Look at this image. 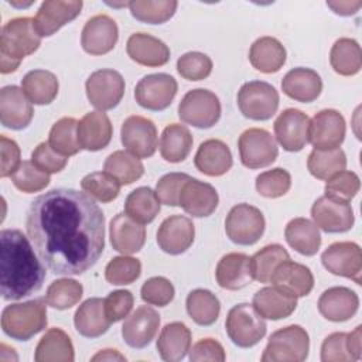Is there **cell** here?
<instances>
[{"instance_id":"obj_53","label":"cell","mask_w":362,"mask_h":362,"mask_svg":"<svg viewBox=\"0 0 362 362\" xmlns=\"http://www.w3.org/2000/svg\"><path fill=\"white\" fill-rule=\"evenodd\" d=\"M177 71L187 81H202L211 75L212 61L198 51L185 52L177 61Z\"/></svg>"},{"instance_id":"obj_58","label":"cell","mask_w":362,"mask_h":362,"mask_svg":"<svg viewBox=\"0 0 362 362\" xmlns=\"http://www.w3.org/2000/svg\"><path fill=\"white\" fill-rule=\"evenodd\" d=\"M134 297L129 290H116L105 298V311L110 322L124 320L133 308Z\"/></svg>"},{"instance_id":"obj_2","label":"cell","mask_w":362,"mask_h":362,"mask_svg":"<svg viewBox=\"0 0 362 362\" xmlns=\"http://www.w3.org/2000/svg\"><path fill=\"white\" fill-rule=\"evenodd\" d=\"M45 269L18 229L0 232V284L4 300H20L42 287Z\"/></svg>"},{"instance_id":"obj_22","label":"cell","mask_w":362,"mask_h":362,"mask_svg":"<svg viewBox=\"0 0 362 362\" xmlns=\"http://www.w3.org/2000/svg\"><path fill=\"white\" fill-rule=\"evenodd\" d=\"M34 116V109L23 89L16 85H7L0 90V120L11 130L25 129Z\"/></svg>"},{"instance_id":"obj_19","label":"cell","mask_w":362,"mask_h":362,"mask_svg":"<svg viewBox=\"0 0 362 362\" xmlns=\"http://www.w3.org/2000/svg\"><path fill=\"white\" fill-rule=\"evenodd\" d=\"M310 117L294 107L283 110L274 122V134L279 144L290 153L300 151L308 143Z\"/></svg>"},{"instance_id":"obj_27","label":"cell","mask_w":362,"mask_h":362,"mask_svg":"<svg viewBox=\"0 0 362 362\" xmlns=\"http://www.w3.org/2000/svg\"><path fill=\"white\" fill-rule=\"evenodd\" d=\"M127 55L144 66H163L170 61V48L164 41L146 33H134L126 42Z\"/></svg>"},{"instance_id":"obj_21","label":"cell","mask_w":362,"mask_h":362,"mask_svg":"<svg viewBox=\"0 0 362 362\" xmlns=\"http://www.w3.org/2000/svg\"><path fill=\"white\" fill-rule=\"evenodd\" d=\"M194 223L184 215H171L165 218L157 230V245L163 252L173 256L187 252L194 243Z\"/></svg>"},{"instance_id":"obj_7","label":"cell","mask_w":362,"mask_h":362,"mask_svg":"<svg viewBox=\"0 0 362 362\" xmlns=\"http://www.w3.org/2000/svg\"><path fill=\"white\" fill-rule=\"evenodd\" d=\"M219 98L208 89H192L184 95L178 105V117L194 127L209 129L221 117Z\"/></svg>"},{"instance_id":"obj_63","label":"cell","mask_w":362,"mask_h":362,"mask_svg":"<svg viewBox=\"0 0 362 362\" xmlns=\"http://www.w3.org/2000/svg\"><path fill=\"white\" fill-rule=\"evenodd\" d=\"M327 6L329 8H332V11L335 14H339V16H352L355 14L361 6H362V1H349V0H345V1H327Z\"/></svg>"},{"instance_id":"obj_47","label":"cell","mask_w":362,"mask_h":362,"mask_svg":"<svg viewBox=\"0 0 362 362\" xmlns=\"http://www.w3.org/2000/svg\"><path fill=\"white\" fill-rule=\"evenodd\" d=\"M48 143L54 151L64 157L76 154L81 150L78 141V122L74 117H62L49 130Z\"/></svg>"},{"instance_id":"obj_13","label":"cell","mask_w":362,"mask_h":362,"mask_svg":"<svg viewBox=\"0 0 362 362\" xmlns=\"http://www.w3.org/2000/svg\"><path fill=\"white\" fill-rule=\"evenodd\" d=\"M120 139L126 150L139 158L151 157L157 150V127L144 116L133 115L124 119Z\"/></svg>"},{"instance_id":"obj_42","label":"cell","mask_w":362,"mask_h":362,"mask_svg":"<svg viewBox=\"0 0 362 362\" xmlns=\"http://www.w3.org/2000/svg\"><path fill=\"white\" fill-rule=\"evenodd\" d=\"M124 212L139 223H150L160 212V199L150 187L133 189L124 201Z\"/></svg>"},{"instance_id":"obj_39","label":"cell","mask_w":362,"mask_h":362,"mask_svg":"<svg viewBox=\"0 0 362 362\" xmlns=\"http://www.w3.org/2000/svg\"><path fill=\"white\" fill-rule=\"evenodd\" d=\"M191 132L178 123L168 124L160 137V154L168 163L184 161L192 148Z\"/></svg>"},{"instance_id":"obj_46","label":"cell","mask_w":362,"mask_h":362,"mask_svg":"<svg viewBox=\"0 0 362 362\" xmlns=\"http://www.w3.org/2000/svg\"><path fill=\"white\" fill-rule=\"evenodd\" d=\"M346 156L338 147L332 150H313L307 160L310 174L318 180H328L334 174L345 170Z\"/></svg>"},{"instance_id":"obj_16","label":"cell","mask_w":362,"mask_h":362,"mask_svg":"<svg viewBox=\"0 0 362 362\" xmlns=\"http://www.w3.org/2000/svg\"><path fill=\"white\" fill-rule=\"evenodd\" d=\"M314 223L327 233H342L352 229L355 216L349 202L322 195L311 206Z\"/></svg>"},{"instance_id":"obj_52","label":"cell","mask_w":362,"mask_h":362,"mask_svg":"<svg viewBox=\"0 0 362 362\" xmlns=\"http://www.w3.org/2000/svg\"><path fill=\"white\" fill-rule=\"evenodd\" d=\"M14 187L25 194H33L44 189L49 184V174L41 171L33 161L24 160L11 175Z\"/></svg>"},{"instance_id":"obj_17","label":"cell","mask_w":362,"mask_h":362,"mask_svg":"<svg viewBox=\"0 0 362 362\" xmlns=\"http://www.w3.org/2000/svg\"><path fill=\"white\" fill-rule=\"evenodd\" d=\"M83 3L81 0H47L42 1L35 17L34 27L40 37H49L61 27L75 20Z\"/></svg>"},{"instance_id":"obj_1","label":"cell","mask_w":362,"mask_h":362,"mask_svg":"<svg viewBox=\"0 0 362 362\" xmlns=\"http://www.w3.org/2000/svg\"><path fill=\"white\" fill-rule=\"evenodd\" d=\"M25 229L44 266L54 274H82L105 249V215L85 192L55 188L28 206Z\"/></svg>"},{"instance_id":"obj_4","label":"cell","mask_w":362,"mask_h":362,"mask_svg":"<svg viewBox=\"0 0 362 362\" xmlns=\"http://www.w3.org/2000/svg\"><path fill=\"white\" fill-rule=\"evenodd\" d=\"M45 300L35 298L10 304L1 313L3 332L17 341H28L47 327Z\"/></svg>"},{"instance_id":"obj_24","label":"cell","mask_w":362,"mask_h":362,"mask_svg":"<svg viewBox=\"0 0 362 362\" xmlns=\"http://www.w3.org/2000/svg\"><path fill=\"white\" fill-rule=\"evenodd\" d=\"M320 314L332 322H344L351 320L359 307L356 293L348 287L337 286L325 290L318 298Z\"/></svg>"},{"instance_id":"obj_9","label":"cell","mask_w":362,"mask_h":362,"mask_svg":"<svg viewBox=\"0 0 362 362\" xmlns=\"http://www.w3.org/2000/svg\"><path fill=\"white\" fill-rule=\"evenodd\" d=\"M240 113L252 120H269L279 109V92L264 81H249L238 92Z\"/></svg>"},{"instance_id":"obj_48","label":"cell","mask_w":362,"mask_h":362,"mask_svg":"<svg viewBox=\"0 0 362 362\" xmlns=\"http://www.w3.org/2000/svg\"><path fill=\"white\" fill-rule=\"evenodd\" d=\"M83 287L74 279L54 280L45 294V303L57 310H68L82 298Z\"/></svg>"},{"instance_id":"obj_34","label":"cell","mask_w":362,"mask_h":362,"mask_svg":"<svg viewBox=\"0 0 362 362\" xmlns=\"http://www.w3.org/2000/svg\"><path fill=\"white\" fill-rule=\"evenodd\" d=\"M156 346L163 361H181L189 352L191 331L184 322L180 321L165 324L158 335Z\"/></svg>"},{"instance_id":"obj_18","label":"cell","mask_w":362,"mask_h":362,"mask_svg":"<svg viewBox=\"0 0 362 362\" xmlns=\"http://www.w3.org/2000/svg\"><path fill=\"white\" fill-rule=\"evenodd\" d=\"M119 38L116 21L107 14H96L90 17L81 34V45L90 55H103L110 52Z\"/></svg>"},{"instance_id":"obj_43","label":"cell","mask_w":362,"mask_h":362,"mask_svg":"<svg viewBox=\"0 0 362 362\" xmlns=\"http://www.w3.org/2000/svg\"><path fill=\"white\" fill-rule=\"evenodd\" d=\"M103 170L113 175L120 185H130L144 174V165L139 157L123 150L109 154L105 160Z\"/></svg>"},{"instance_id":"obj_3","label":"cell","mask_w":362,"mask_h":362,"mask_svg":"<svg viewBox=\"0 0 362 362\" xmlns=\"http://www.w3.org/2000/svg\"><path fill=\"white\" fill-rule=\"evenodd\" d=\"M41 44V37L34 27V18L16 17L1 28L0 37V72L11 74L24 57L34 54Z\"/></svg>"},{"instance_id":"obj_10","label":"cell","mask_w":362,"mask_h":362,"mask_svg":"<svg viewBox=\"0 0 362 362\" xmlns=\"http://www.w3.org/2000/svg\"><path fill=\"white\" fill-rule=\"evenodd\" d=\"M240 161L250 170L264 168L274 163L279 148L274 137L264 129L250 127L245 130L238 140Z\"/></svg>"},{"instance_id":"obj_12","label":"cell","mask_w":362,"mask_h":362,"mask_svg":"<svg viewBox=\"0 0 362 362\" xmlns=\"http://www.w3.org/2000/svg\"><path fill=\"white\" fill-rule=\"evenodd\" d=\"M177 81L168 74H150L143 76L134 88L136 102L147 110L167 109L177 95Z\"/></svg>"},{"instance_id":"obj_28","label":"cell","mask_w":362,"mask_h":362,"mask_svg":"<svg viewBox=\"0 0 362 362\" xmlns=\"http://www.w3.org/2000/svg\"><path fill=\"white\" fill-rule=\"evenodd\" d=\"M216 283L225 290H240L246 287L252 280L250 257L245 253H226L221 257L215 270Z\"/></svg>"},{"instance_id":"obj_61","label":"cell","mask_w":362,"mask_h":362,"mask_svg":"<svg viewBox=\"0 0 362 362\" xmlns=\"http://www.w3.org/2000/svg\"><path fill=\"white\" fill-rule=\"evenodd\" d=\"M0 143H1V147H0V150H1L0 175H1V178H6V177H11L21 164V161H20V147L14 140H11L6 136L0 137Z\"/></svg>"},{"instance_id":"obj_25","label":"cell","mask_w":362,"mask_h":362,"mask_svg":"<svg viewBox=\"0 0 362 362\" xmlns=\"http://www.w3.org/2000/svg\"><path fill=\"white\" fill-rule=\"evenodd\" d=\"M109 238L115 250L122 255H133L144 246L146 229L127 214H117L110 221Z\"/></svg>"},{"instance_id":"obj_44","label":"cell","mask_w":362,"mask_h":362,"mask_svg":"<svg viewBox=\"0 0 362 362\" xmlns=\"http://www.w3.org/2000/svg\"><path fill=\"white\" fill-rule=\"evenodd\" d=\"M288 259V252L279 243H272L262 247L250 257L253 279L260 283H269L276 267Z\"/></svg>"},{"instance_id":"obj_49","label":"cell","mask_w":362,"mask_h":362,"mask_svg":"<svg viewBox=\"0 0 362 362\" xmlns=\"http://www.w3.org/2000/svg\"><path fill=\"white\" fill-rule=\"evenodd\" d=\"M82 189L100 202H112L120 192V182L106 171H96L85 175L81 181Z\"/></svg>"},{"instance_id":"obj_30","label":"cell","mask_w":362,"mask_h":362,"mask_svg":"<svg viewBox=\"0 0 362 362\" xmlns=\"http://www.w3.org/2000/svg\"><path fill=\"white\" fill-rule=\"evenodd\" d=\"M113 134L110 119L103 112H89L78 122V141L81 148L98 151L105 148Z\"/></svg>"},{"instance_id":"obj_36","label":"cell","mask_w":362,"mask_h":362,"mask_svg":"<svg viewBox=\"0 0 362 362\" xmlns=\"http://www.w3.org/2000/svg\"><path fill=\"white\" fill-rule=\"evenodd\" d=\"M286 48L274 37H260L249 49L250 64L263 74H274L280 71L286 62Z\"/></svg>"},{"instance_id":"obj_55","label":"cell","mask_w":362,"mask_h":362,"mask_svg":"<svg viewBox=\"0 0 362 362\" xmlns=\"http://www.w3.org/2000/svg\"><path fill=\"white\" fill-rule=\"evenodd\" d=\"M175 290L173 283L161 276L150 277L146 280L140 288V296L141 300L150 305H157V307H165L170 304L174 298Z\"/></svg>"},{"instance_id":"obj_51","label":"cell","mask_w":362,"mask_h":362,"mask_svg":"<svg viewBox=\"0 0 362 362\" xmlns=\"http://www.w3.org/2000/svg\"><path fill=\"white\" fill-rule=\"evenodd\" d=\"M291 175L284 168H273L260 173L256 177V191L264 198H279L288 192Z\"/></svg>"},{"instance_id":"obj_23","label":"cell","mask_w":362,"mask_h":362,"mask_svg":"<svg viewBox=\"0 0 362 362\" xmlns=\"http://www.w3.org/2000/svg\"><path fill=\"white\" fill-rule=\"evenodd\" d=\"M218 202V192L211 184L197 178H189L181 189L178 206H181L188 215L205 218L215 212Z\"/></svg>"},{"instance_id":"obj_37","label":"cell","mask_w":362,"mask_h":362,"mask_svg":"<svg viewBox=\"0 0 362 362\" xmlns=\"http://www.w3.org/2000/svg\"><path fill=\"white\" fill-rule=\"evenodd\" d=\"M284 238L287 243L303 256H314L321 246L318 226L307 218L291 219L284 229Z\"/></svg>"},{"instance_id":"obj_6","label":"cell","mask_w":362,"mask_h":362,"mask_svg":"<svg viewBox=\"0 0 362 362\" xmlns=\"http://www.w3.org/2000/svg\"><path fill=\"white\" fill-rule=\"evenodd\" d=\"M225 329L236 346L250 348L263 339L267 325L252 304L240 303L228 311Z\"/></svg>"},{"instance_id":"obj_50","label":"cell","mask_w":362,"mask_h":362,"mask_svg":"<svg viewBox=\"0 0 362 362\" xmlns=\"http://www.w3.org/2000/svg\"><path fill=\"white\" fill-rule=\"evenodd\" d=\"M141 273V263L139 259L130 256L113 257L105 269V279L115 286L130 284L139 279Z\"/></svg>"},{"instance_id":"obj_60","label":"cell","mask_w":362,"mask_h":362,"mask_svg":"<svg viewBox=\"0 0 362 362\" xmlns=\"http://www.w3.org/2000/svg\"><path fill=\"white\" fill-rule=\"evenodd\" d=\"M189 359L194 362L201 361H212V362H223L226 359L223 346L212 339V338H204L197 341L192 348H189Z\"/></svg>"},{"instance_id":"obj_41","label":"cell","mask_w":362,"mask_h":362,"mask_svg":"<svg viewBox=\"0 0 362 362\" xmlns=\"http://www.w3.org/2000/svg\"><path fill=\"white\" fill-rule=\"evenodd\" d=\"M329 64L342 76L356 75L362 66V52L358 41L345 37L337 40L329 52Z\"/></svg>"},{"instance_id":"obj_32","label":"cell","mask_w":362,"mask_h":362,"mask_svg":"<svg viewBox=\"0 0 362 362\" xmlns=\"http://www.w3.org/2000/svg\"><path fill=\"white\" fill-rule=\"evenodd\" d=\"M270 283L296 297H305L314 287V276L307 266L288 259L276 267Z\"/></svg>"},{"instance_id":"obj_20","label":"cell","mask_w":362,"mask_h":362,"mask_svg":"<svg viewBox=\"0 0 362 362\" xmlns=\"http://www.w3.org/2000/svg\"><path fill=\"white\" fill-rule=\"evenodd\" d=\"M160 328V314L150 305L137 307L123 322L122 337L130 348H146Z\"/></svg>"},{"instance_id":"obj_11","label":"cell","mask_w":362,"mask_h":362,"mask_svg":"<svg viewBox=\"0 0 362 362\" xmlns=\"http://www.w3.org/2000/svg\"><path fill=\"white\" fill-rule=\"evenodd\" d=\"M88 100L100 112L119 105L124 95V79L115 69H98L89 75L85 83Z\"/></svg>"},{"instance_id":"obj_45","label":"cell","mask_w":362,"mask_h":362,"mask_svg":"<svg viewBox=\"0 0 362 362\" xmlns=\"http://www.w3.org/2000/svg\"><path fill=\"white\" fill-rule=\"evenodd\" d=\"M127 7L132 16L141 23L163 24L174 16L178 3L175 0H134L129 1Z\"/></svg>"},{"instance_id":"obj_54","label":"cell","mask_w":362,"mask_h":362,"mask_svg":"<svg viewBox=\"0 0 362 362\" xmlns=\"http://www.w3.org/2000/svg\"><path fill=\"white\" fill-rule=\"evenodd\" d=\"M361 181L354 171L342 170L327 180L325 195L334 199L349 202L359 191Z\"/></svg>"},{"instance_id":"obj_62","label":"cell","mask_w":362,"mask_h":362,"mask_svg":"<svg viewBox=\"0 0 362 362\" xmlns=\"http://www.w3.org/2000/svg\"><path fill=\"white\" fill-rule=\"evenodd\" d=\"M362 327L358 325L352 332H346V348H348V352L351 354L352 359L354 361H358L361 359V338H362Z\"/></svg>"},{"instance_id":"obj_33","label":"cell","mask_w":362,"mask_h":362,"mask_svg":"<svg viewBox=\"0 0 362 362\" xmlns=\"http://www.w3.org/2000/svg\"><path fill=\"white\" fill-rule=\"evenodd\" d=\"M74 324L75 329L85 338H98L103 335L112 324L105 311V300L99 297L85 300L75 311Z\"/></svg>"},{"instance_id":"obj_38","label":"cell","mask_w":362,"mask_h":362,"mask_svg":"<svg viewBox=\"0 0 362 362\" xmlns=\"http://www.w3.org/2000/svg\"><path fill=\"white\" fill-rule=\"evenodd\" d=\"M57 76L45 69H33L21 79V89L34 105H49L58 95Z\"/></svg>"},{"instance_id":"obj_59","label":"cell","mask_w":362,"mask_h":362,"mask_svg":"<svg viewBox=\"0 0 362 362\" xmlns=\"http://www.w3.org/2000/svg\"><path fill=\"white\" fill-rule=\"evenodd\" d=\"M322 362H349L354 361L346 348V332L329 334L321 345Z\"/></svg>"},{"instance_id":"obj_14","label":"cell","mask_w":362,"mask_h":362,"mask_svg":"<svg viewBox=\"0 0 362 362\" xmlns=\"http://www.w3.org/2000/svg\"><path fill=\"white\" fill-rule=\"evenodd\" d=\"M322 266L332 274L346 277L361 284L362 252L355 242H335L321 255Z\"/></svg>"},{"instance_id":"obj_35","label":"cell","mask_w":362,"mask_h":362,"mask_svg":"<svg viewBox=\"0 0 362 362\" xmlns=\"http://www.w3.org/2000/svg\"><path fill=\"white\" fill-rule=\"evenodd\" d=\"M75 351L69 335L61 328H49L35 348V362H74Z\"/></svg>"},{"instance_id":"obj_57","label":"cell","mask_w":362,"mask_h":362,"mask_svg":"<svg viewBox=\"0 0 362 362\" xmlns=\"http://www.w3.org/2000/svg\"><path fill=\"white\" fill-rule=\"evenodd\" d=\"M31 161L41 171L47 174H54V173H59L66 165L68 158L54 151L49 143L42 141L33 150Z\"/></svg>"},{"instance_id":"obj_5","label":"cell","mask_w":362,"mask_h":362,"mask_svg":"<svg viewBox=\"0 0 362 362\" xmlns=\"http://www.w3.org/2000/svg\"><path fill=\"white\" fill-rule=\"evenodd\" d=\"M310 351V337L297 324L274 331L262 354V362H303Z\"/></svg>"},{"instance_id":"obj_15","label":"cell","mask_w":362,"mask_h":362,"mask_svg":"<svg viewBox=\"0 0 362 362\" xmlns=\"http://www.w3.org/2000/svg\"><path fill=\"white\" fill-rule=\"evenodd\" d=\"M345 132L344 116L335 109H324L310 120L308 141L314 150L338 148L345 139Z\"/></svg>"},{"instance_id":"obj_31","label":"cell","mask_w":362,"mask_h":362,"mask_svg":"<svg viewBox=\"0 0 362 362\" xmlns=\"http://www.w3.org/2000/svg\"><path fill=\"white\" fill-rule=\"evenodd\" d=\"M194 164L208 177H221L230 170L233 160L229 147L222 140L209 139L199 144Z\"/></svg>"},{"instance_id":"obj_26","label":"cell","mask_w":362,"mask_h":362,"mask_svg":"<svg viewBox=\"0 0 362 362\" xmlns=\"http://www.w3.org/2000/svg\"><path fill=\"white\" fill-rule=\"evenodd\" d=\"M253 308L272 321L290 317L297 307V297L276 286L263 287L253 296Z\"/></svg>"},{"instance_id":"obj_56","label":"cell","mask_w":362,"mask_h":362,"mask_svg":"<svg viewBox=\"0 0 362 362\" xmlns=\"http://www.w3.org/2000/svg\"><path fill=\"white\" fill-rule=\"evenodd\" d=\"M191 177L184 173H168L163 175L156 185V194L161 204L167 206H178V199L184 184Z\"/></svg>"},{"instance_id":"obj_40","label":"cell","mask_w":362,"mask_h":362,"mask_svg":"<svg viewBox=\"0 0 362 362\" xmlns=\"http://www.w3.org/2000/svg\"><path fill=\"white\" fill-rule=\"evenodd\" d=\"M185 307L191 320L202 327L212 325L221 313L218 297L206 288H195L189 291L185 300Z\"/></svg>"},{"instance_id":"obj_64","label":"cell","mask_w":362,"mask_h":362,"mask_svg":"<svg viewBox=\"0 0 362 362\" xmlns=\"http://www.w3.org/2000/svg\"><path fill=\"white\" fill-rule=\"evenodd\" d=\"M90 361H126V358L116 349H102Z\"/></svg>"},{"instance_id":"obj_8","label":"cell","mask_w":362,"mask_h":362,"mask_svg":"<svg viewBox=\"0 0 362 362\" xmlns=\"http://www.w3.org/2000/svg\"><path fill=\"white\" fill-rule=\"evenodd\" d=\"M266 221L260 209L249 204L232 206L225 219L226 236L236 245H255L264 233Z\"/></svg>"},{"instance_id":"obj_29","label":"cell","mask_w":362,"mask_h":362,"mask_svg":"<svg viewBox=\"0 0 362 362\" xmlns=\"http://www.w3.org/2000/svg\"><path fill=\"white\" fill-rule=\"evenodd\" d=\"M281 89L288 98L301 103H310L320 96L322 90V81L314 69L298 66L290 69L284 75Z\"/></svg>"}]
</instances>
